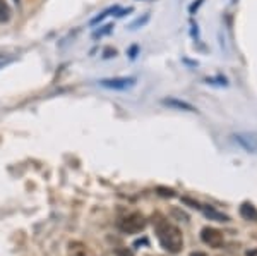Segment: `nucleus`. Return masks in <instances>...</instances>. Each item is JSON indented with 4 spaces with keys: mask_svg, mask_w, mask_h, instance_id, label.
<instances>
[{
    "mask_svg": "<svg viewBox=\"0 0 257 256\" xmlns=\"http://www.w3.org/2000/svg\"><path fill=\"white\" fill-rule=\"evenodd\" d=\"M14 2H15V3H19V0H14Z\"/></svg>",
    "mask_w": 257,
    "mask_h": 256,
    "instance_id": "nucleus-19",
    "label": "nucleus"
},
{
    "mask_svg": "<svg viewBox=\"0 0 257 256\" xmlns=\"http://www.w3.org/2000/svg\"><path fill=\"white\" fill-rule=\"evenodd\" d=\"M201 239L204 244H208L209 248H221L223 246V234L218 229L213 227H204L201 231Z\"/></svg>",
    "mask_w": 257,
    "mask_h": 256,
    "instance_id": "nucleus-3",
    "label": "nucleus"
},
{
    "mask_svg": "<svg viewBox=\"0 0 257 256\" xmlns=\"http://www.w3.org/2000/svg\"><path fill=\"white\" fill-rule=\"evenodd\" d=\"M0 65H2V64H0Z\"/></svg>",
    "mask_w": 257,
    "mask_h": 256,
    "instance_id": "nucleus-20",
    "label": "nucleus"
},
{
    "mask_svg": "<svg viewBox=\"0 0 257 256\" xmlns=\"http://www.w3.org/2000/svg\"><path fill=\"white\" fill-rule=\"evenodd\" d=\"M202 3V0H197V3H192V5H190V12H194V10L197 9V7H199Z\"/></svg>",
    "mask_w": 257,
    "mask_h": 256,
    "instance_id": "nucleus-16",
    "label": "nucleus"
},
{
    "mask_svg": "<svg viewBox=\"0 0 257 256\" xmlns=\"http://www.w3.org/2000/svg\"><path fill=\"white\" fill-rule=\"evenodd\" d=\"M119 227L120 231L126 232V234H135V232H141L142 229L146 227V219H144V215L139 212L128 213L127 217H124L119 222Z\"/></svg>",
    "mask_w": 257,
    "mask_h": 256,
    "instance_id": "nucleus-2",
    "label": "nucleus"
},
{
    "mask_svg": "<svg viewBox=\"0 0 257 256\" xmlns=\"http://www.w3.org/2000/svg\"><path fill=\"white\" fill-rule=\"evenodd\" d=\"M10 14H12V10H10L9 3H7L5 0H0V22H7V21H9Z\"/></svg>",
    "mask_w": 257,
    "mask_h": 256,
    "instance_id": "nucleus-10",
    "label": "nucleus"
},
{
    "mask_svg": "<svg viewBox=\"0 0 257 256\" xmlns=\"http://www.w3.org/2000/svg\"><path fill=\"white\" fill-rule=\"evenodd\" d=\"M114 28L112 24H108V26H105V29L103 31H96L95 33V36H101V34H105V33H110V29Z\"/></svg>",
    "mask_w": 257,
    "mask_h": 256,
    "instance_id": "nucleus-15",
    "label": "nucleus"
},
{
    "mask_svg": "<svg viewBox=\"0 0 257 256\" xmlns=\"http://www.w3.org/2000/svg\"><path fill=\"white\" fill-rule=\"evenodd\" d=\"M235 141L249 153H257V133H239L233 136Z\"/></svg>",
    "mask_w": 257,
    "mask_h": 256,
    "instance_id": "nucleus-5",
    "label": "nucleus"
},
{
    "mask_svg": "<svg viewBox=\"0 0 257 256\" xmlns=\"http://www.w3.org/2000/svg\"><path fill=\"white\" fill-rule=\"evenodd\" d=\"M115 10H117V7H112V9L105 10V12H103V14H100V15H98V17H95V19H93V21H91V24H96V22L103 21V19H105V17H107V15H108V14H110V12H115Z\"/></svg>",
    "mask_w": 257,
    "mask_h": 256,
    "instance_id": "nucleus-12",
    "label": "nucleus"
},
{
    "mask_svg": "<svg viewBox=\"0 0 257 256\" xmlns=\"http://www.w3.org/2000/svg\"><path fill=\"white\" fill-rule=\"evenodd\" d=\"M156 236L163 250H166L171 255L180 253L184 248V238H182L180 229L165 222V220L156 222Z\"/></svg>",
    "mask_w": 257,
    "mask_h": 256,
    "instance_id": "nucleus-1",
    "label": "nucleus"
},
{
    "mask_svg": "<svg viewBox=\"0 0 257 256\" xmlns=\"http://www.w3.org/2000/svg\"><path fill=\"white\" fill-rule=\"evenodd\" d=\"M240 215H242L245 220H249V222H257V208L251 201H244V203L240 205Z\"/></svg>",
    "mask_w": 257,
    "mask_h": 256,
    "instance_id": "nucleus-6",
    "label": "nucleus"
},
{
    "mask_svg": "<svg viewBox=\"0 0 257 256\" xmlns=\"http://www.w3.org/2000/svg\"><path fill=\"white\" fill-rule=\"evenodd\" d=\"M161 103H163V105L173 107V108H180V110H185V112H196V108L190 105V103L182 102V100H177V98H165Z\"/></svg>",
    "mask_w": 257,
    "mask_h": 256,
    "instance_id": "nucleus-9",
    "label": "nucleus"
},
{
    "mask_svg": "<svg viewBox=\"0 0 257 256\" xmlns=\"http://www.w3.org/2000/svg\"><path fill=\"white\" fill-rule=\"evenodd\" d=\"M100 84L108 90H128L135 84L134 77H110V79H101Z\"/></svg>",
    "mask_w": 257,
    "mask_h": 256,
    "instance_id": "nucleus-4",
    "label": "nucleus"
},
{
    "mask_svg": "<svg viewBox=\"0 0 257 256\" xmlns=\"http://www.w3.org/2000/svg\"><path fill=\"white\" fill-rule=\"evenodd\" d=\"M245 256H257V248L256 250H249L247 253H245Z\"/></svg>",
    "mask_w": 257,
    "mask_h": 256,
    "instance_id": "nucleus-17",
    "label": "nucleus"
},
{
    "mask_svg": "<svg viewBox=\"0 0 257 256\" xmlns=\"http://www.w3.org/2000/svg\"><path fill=\"white\" fill-rule=\"evenodd\" d=\"M201 210L204 212V215L208 217L209 220H216V222H228L230 220L228 215H223L221 212L214 210L213 207H201Z\"/></svg>",
    "mask_w": 257,
    "mask_h": 256,
    "instance_id": "nucleus-8",
    "label": "nucleus"
},
{
    "mask_svg": "<svg viewBox=\"0 0 257 256\" xmlns=\"http://www.w3.org/2000/svg\"><path fill=\"white\" fill-rule=\"evenodd\" d=\"M171 215L173 217H178V219H184V222H187V220H189V215H187V213H184L182 210H178V208H173V210H171Z\"/></svg>",
    "mask_w": 257,
    "mask_h": 256,
    "instance_id": "nucleus-13",
    "label": "nucleus"
},
{
    "mask_svg": "<svg viewBox=\"0 0 257 256\" xmlns=\"http://www.w3.org/2000/svg\"><path fill=\"white\" fill-rule=\"evenodd\" d=\"M69 256H88V246L81 241L69 243Z\"/></svg>",
    "mask_w": 257,
    "mask_h": 256,
    "instance_id": "nucleus-7",
    "label": "nucleus"
},
{
    "mask_svg": "<svg viewBox=\"0 0 257 256\" xmlns=\"http://www.w3.org/2000/svg\"><path fill=\"white\" fill-rule=\"evenodd\" d=\"M115 256H134V253H132L128 248H119V250L115 251Z\"/></svg>",
    "mask_w": 257,
    "mask_h": 256,
    "instance_id": "nucleus-14",
    "label": "nucleus"
},
{
    "mask_svg": "<svg viewBox=\"0 0 257 256\" xmlns=\"http://www.w3.org/2000/svg\"><path fill=\"white\" fill-rule=\"evenodd\" d=\"M190 256H208V255H206V253H201V251H194V253L190 255Z\"/></svg>",
    "mask_w": 257,
    "mask_h": 256,
    "instance_id": "nucleus-18",
    "label": "nucleus"
},
{
    "mask_svg": "<svg viewBox=\"0 0 257 256\" xmlns=\"http://www.w3.org/2000/svg\"><path fill=\"white\" fill-rule=\"evenodd\" d=\"M156 191H158V195L159 196H163V198H173L175 196V191L173 189H170V188H156Z\"/></svg>",
    "mask_w": 257,
    "mask_h": 256,
    "instance_id": "nucleus-11",
    "label": "nucleus"
}]
</instances>
